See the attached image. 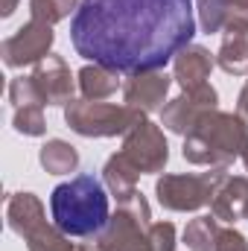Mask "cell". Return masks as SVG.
<instances>
[{
	"label": "cell",
	"mask_w": 248,
	"mask_h": 251,
	"mask_svg": "<svg viewBox=\"0 0 248 251\" xmlns=\"http://www.w3.org/2000/svg\"><path fill=\"white\" fill-rule=\"evenodd\" d=\"M108 187L91 176L79 173L70 181H62L50 193V216L73 240H91L97 237L108 219H111V204H108Z\"/></svg>",
	"instance_id": "7a4b0ae2"
},
{
	"label": "cell",
	"mask_w": 248,
	"mask_h": 251,
	"mask_svg": "<svg viewBox=\"0 0 248 251\" xmlns=\"http://www.w3.org/2000/svg\"><path fill=\"white\" fill-rule=\"evenodd\" d=\"M24 243H26V251H88L85 243H73V237H67L56 222H44Z\"/></svg>",
	"instance_id": "d6986e66"
},
{
	"label": "cell",
	"mask_w": 248,
	"mask_h": 251,
	"mask_svg": "<svg viewBox=\"0 0 248 251\" xmlns=\"http://www.w3.org/2000/svg\"><path fill=\"white\" fill-rule=\"evenodd\" d=\"M149 243H152V251H175V246H178L175 225L173 222H152Z\"/></svg>",
	"instance_id": "cb8c5ba5"
},
{
	"label": "cell",
	"mask_w": 248,
	"mask_h": 251,
	"mask_svg": "<svg viewBox=\"0 0 248 251\" xmlns=\"http://www.w3.org/2000/svg\"><path fill=\"white\" fill-rule=\"evenodd\" d=\"M38 161L47 176H70L79 170V149L62 137H50L38 149Z\"/></svg>",
	"instance_id": "e0dca14e"
},
{
	"label": "cell",
	"mask_w": 248,
	"mask_h": 251,
	"mask_svg": "<svg viewBox=\"0 0 248 251\" xmlns=\"http://www.w3.org/2000/svg\"><path fill=\"white\" fill-rule=\"evenodd\" d=\"M82 0H29V18L56 26L64 18H73Z\"/></svg>",
	"instance_id": "44dd1931"
},
{
	"label": "cell",
	"mask_w": 248,
	"mask_h": 251,
	"mask_svg": "<svg viewBox=\"0 0 248 251\" xmlns=\"http://www.w3.org/2000/svg\"><path fill=\"white\" fill-rule=\"evenodd\" d=\"M120 152L140 170V176H158V173H164V167L170 161L167 134H164L161 126L152 123L149 117H143L128 134H123Z\"/></svg>",
	"instance_id": "52a82bcc"
},
{
	"label": "cell",
	"mask_w": 248,
	"mask_h": 251,
	"mask_svg": "<svg viewBox=\"0 0 248 251\" xmlns=\"http://www.w3.org/2000/svg\"><path fill=\"white\" fill-rule=\"evenodd\" d=\"M53 41H56L53 26L29 18L21 29H15V35L3 38V44H0L3 64H6V67L38 64L41 59H47V56L53 53Z\"/></svg>",
	"instance_id": "9c48e42d"
},
{
	"label": "cell",
	"mask_w": 248,
	"mask_h": 251,
	"mask_svg": "<svg viewBox=\"0 0 248 251\" xmlns=\"http://www.w3.org/2000/svg\"><path fill=\"white\" fill-rule=\"evenodd\" d=\"M222 222L207 213V216H196L190 219L184 228V243L190 251H216V240H219Z\"/></svg>",
	"instance_id": "ffe728a7"
},
{
	"label": "cell",
	"mask_w": 248,
	"mask_h": 251,
	"mask_svg": "<svg viewBox=\"0 0 248 251\" xmlns=\"http://www.w3.org/2000/svg\"><path fill=\"white\" fill-rule=\"evenodd\" d=\"M210 213L225 222L234 225L240 219H246L248 213V176H228L225 184L216 190L213 201H210Z\"/></svg>",
	"instance_id": "5bb4252c"
},
{
	"label": "cell",
	"mask_w": 248,
	"mask_h": 251,
	"mask_svg": "<svg viewBox=\"0 0 248 251\" xmlns=\"http://www.w3.org/2000/svg\"><path fill=\"white\" fill-rule=\"evenodd\" d=\"M15 9H18V0H3V3H0V15H3V18L15 15Z\"/></svg>",
	"instance_id": "4316f807"
},
{
	"label": "cell",
	"mask_w": 248,
	"mask_h": 251,
	"mask_svg": "<svg viewBox=\"0 0 248 251\" xmlns=\"http://www.w3.org/2000/svg\"><path fill=\"white\" fill-rule=\"evenodd\" d=\"M149 228H152V207L146 196L137 190L128 199L117 201V210L111 213L108 225L85 246L88 251H152Z\"/></svg>",
	"instance_id": "277c9868"
},
{
	"label": "cell",
	"mask_w": 248,
	"mask_h": 251,
	"mask_svg": "<svg viewBox=\"0 0 248 251\" xmlns=\"http://www.w3.org/2000/svg\"><path fill=\"white\" fill-rule=\"evenodd\" d=\"M120 76L123 73H117V70H111V67H102V64H85L79 73H76V82H79V94L85 97V100H97V102H102V100H108V97H114L117 94V88H120Z\"/></svg>",
	"instance_id": "2e32d148"
},
{
	"label": "cell",
	"mask_w": 248,
	"mask_h": 251,
	"mask_svg": "<svg viewBox=\"0 0 248 251\" xmlns=\"http://www.w3.org/2000/svg\"><path fill=\"white\" fill-rule=\"evenodd\" d=\"M12 128L24 137H44L47 120H44V105H21L12 114Z\"/></svg>",
	"instance_id": "7402d4cb"
},
{
	"label": "cell",
	"mask_w": 248,
	"mask_h": 251,
	"mask_svg": "<svg viewBox=\"0 0 248 251\" xmlns=\"http://www.w3.org/2000/svg\"><path fill=\"white\" fill-rule=\"evenodd\" d=\"M146 114L131 105H114V102H97V100H73L64 105V123L79 137H117L128 134Z\"/></svg>",
	"instance_id": "8992f818"
},
{
	"label": "cell",
	"mask_w": 248,
	"mask_h": 251,
	"mask_svg": "<svg viewBox=\"0 0 248 251\" xmlns=\"http://www.w3.org/2000/svg\"><path fill=\"white\" fill-rule=\"evenodd\" d=\"M173 76L164 70H146V73H134L128 76L123 85V102L143 111V114H161L173 88Z\"/></svg>",
	"instance_id": "8fae6325"
},
{
	"label": "cell",
	"mask_w": 248,
	"mask_h": 251,
	"mask_svg": "<svg viewBox=\"0 0 248 251\" xmlns=\"http://www.w3.org/2000/svg\"><path fill=\"white\" fill-rule=\"evenodd\" d=\"M32 82L41 94V102L44 105H67L76 100V88L79 82L73 79L70 67L62 56L50 53L47 59H41L38 64H32Z\"/></svg>",
	"instance_id": "30bf717a"
},
{
	"label": "cell",
	"mask_w": 248,
	"mask_h": 251,
	"mask_svg": "<svg viewBox=\"0 0 248 251\" xmlns=\"http://www.w3.org/2000/svg\"><path fill=\"white\" fill-rule=\"evenodd\" d=\"M243 164H246V173H248V149L243 152Z\"/></svg>",
	"instance_id": "f1b7e54d"
},
{
	"label": "cell",
	"mask_w": 248,
	"mask_h": 251,
	"mask_svg": "<svg viewBox=\"0 0 248 251\" xmlns=\"http://www.w3.org/2000/svg\"><path fill=\"white\" fill-rule=\"evenodd\" d=\"M137 178H140V170L125 158L123 152H114L102 164V184L108 187V193L117 201H123L131 193H137Z\"/></svg>",
	"instance_id": "9a60e30c"
},
{
	"label": "cell",
	"mask_w": 248,
	"mask_h": 251,
	"mask_svg": "<svg viewBox=\"0 0 248 251\" xmlns=\"http://www.w3.org/2000/svg\"><path fill=\"white\" fill-rule=\"evenodd\" d=\"M9 102L15 108H21V105H44L41 94H38V88L32 82V76H15L9 82Z\"/></svg>",
	"instance_id": "603a6c76"
},
{
	"label": "cell",
	"mask_w": 248,
	"mask_h": 251,
	"mask_svg": "<svg viewBox=\"0 0 248 251\" xmlns=\"http://www.w3.org/2000/svg\"><path fill=\"white\" fill-rule=\"evenodd\" d=\"M246 219H248V213H246Z\"/></svg>",
	"instance_id": "f546056e"
},
{
	"label": "cell",
	"mask_w": 248,
	"mask_h": 251,
	"mask_svg": "<svg viewBox=\"0 0 248 251\" xmlns=\"http://www.w3.org/2000/svg\"><path fill=\"white\" fill-rule=\"evenodd\" d=\"M213 67H216V56H213L207 47H201V44H187L184 50L173 59V79L181 85V91L201 88V85H207Z\"/></svg>",
	"instance_id": "7c38bea8"
},
{
	"label": "cell",
	"mask_w": 248,
	"mask_h": 251,
	"mask_svg": "<svg viewBox=\"0 0 248 251\" xmlns=\"http://www.w3.org/2000/svg\"><path fill=\"white\" fill-rule=\"evenodd\" d=\"M237 114L248 123V82L240 88V97H237Z\"/></svg>",
	"instance_id": "484cf974"
},
{
	"label": "cell",
	"mask_w": 248,
	"mask_h": 251,
	"mask_svg": "<svg viewBox=\"0 0 248 251\" xmlns=\"http://www.w3.org/2000/svg\"><path fill=\"white\" fill-rule=\"evenodd\" d=\"M228 3H231L240 15H246V18H248V0H228Z\"/></svg>",
	"instance_id": "83f0119b"
},
{
	"label": "cell",
	"mask_w": 248,
	"mask_h": 251,
	"mask_svg": "<svg viewBox=\"0 0 248 251\" xmlns=\"http://www.w3.org/2000/svg\"><path fill=\"white\" fill-rule=\"evenodd\" d=\"M216 67H222L228 76H246L248 73V32H225L222 44L216 50Z\"/></svg>",
	"instance_id": "ac0fdd59"
},
{
	"label": "cell",
	"mask_w": 248,
	"mask_h": 251,
	"mask_svg": "<svg viewBox=\"0 0 248 251\" xmlns=\"http://www.w3.org/2000/svg\"><path fill=\"white\" fill-rule=\"evenodd\" d=\"M216 251H248L246 234L237 231V228H222L219 240H216Z\"/></svg>",
	"instance_id": "d4e9b609"
},
{
	"label": "cell",
	"mask_w": 248,
	"mask_h": 251,
	"mask_svg": "<svg viewBox=\"0 0 248 251\" xmlns=\"http://www.w3.org/2000/svg\"><path fill=\"white\" fill-rule=\"evenodd\" d=\"M248 149V123L234 114L213 108L184 137L181 155L193 167H231Z\"/></svg>",
	"instance_id": "3957f363"
},
{
	"label": "cell",
	"mask_w": 248,
	"mask_h": 251,
	"mask_svg": "<svg viewBox=\"0 0 248 251\" xmlns=\"http://www.w3.org/2000/svg\"><path fill=\"white\" fill-rule=\"evenodd\" d=\"M196 32L193 0H82L70 18L73 50L125 76L164 70Z\"/></svg>",
	"instance_id": "6da1fadb"
},
{
	"label": "cell",
	"mask_w": 248,
	"mask_h": 251,
	"mask_svg": "<svg viewBox=\"0 0 248 251\" xmlns=\"http://www.w3.org/2000/svg\"><path fill=\"white\" fill-rule=\"evenodd\" d=\"M225 178H228L225 167H207V173H164L155 181V196L164 210L196 213L201 207H210Z\"/></svg>",
	"instance_id": "5b68a950"
},
{
	"label": "cell",
	"mask_w": 248,
	"mask_h": 251,
	"mask_svg": "<svg viewBox=\"0 0 248 251\" xmlns=\"http://www.w3.org/2000/svg\"><path fill=\"white\" fill-rule=\"evenodd\" d=\"M6 222L21 240H26L47 222L44 201L35 193H12L6 199Z\"/></svg>",
	"instance_id": "4fadbf2b"
},
{
	"label": "cell",
	"mask_w": 248,
	"mask_h": 251,
	"mask_svg": "<svg viewBox=\"0 0 248 251\" xmlns=\"http://www.w3.org/2000/svg\"><path fill=\"white\" fill-rule=\"evenodd\" d=\"M213 108H219V91L207 82V85H201V88L181 91L175 100H170V102L164 105V111H161V126H164L167 131H173V134L187 137V134L196 128V123H198L207 111H213Z\"/></svg>",
	"instance_id": "ba28073f"
}]
</instances>
